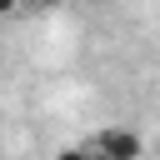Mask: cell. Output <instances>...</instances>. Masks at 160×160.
I'll return each instance as SVG.
<instances>
[{
  "label": "cell",
  "mask_w": 160,
  "mask_h": 160,
  "mask_svg": "<svg viewBox=\"0 0 160 160\" xmlns=\"http://www.w3.org/2000/svg\"><path fill=\"white\" fill-rule=\"evenodd\" d=\"M55 160H90V150L85 145H65V150H55Z\"/></svg>",
  "instance_id": "2"
},
{
  "label": "cell",
  "mask_w": 160,
  "mask_h": 160,
  "mask_svg": "<svg viewBox=\"0 0 160 160\" xmlns=\"http://www.w3.org/2000/svg\"><path fill=\"white\" fill-rule=\"evenodd\" d=\"M0 70H5V50H0Z\"/></svg>",
  "instance_id": "6"
},
{
  "label": "cell",
  "mask_w": 160,
  "mask_h": 160,
  "mask_svg": "<svg viewBox=\"0 0 160 160\" xmlns=\"http://www.w3.org/2000/svg\"><path fill=\"white\" fill-rule=\"evenodd\" d=\"M25 5H30V10H55V5H65V0H20V10H25Z\"/></svg>",
  "instance_id": "3"
},
{
  "label": "cell",
  "mask_w": 160,
  "mask_h": 160,
  "mask_svg": "<svg viewBox=\"0 0 160 160\" xmlns=\"http://www.w3.org/2000/svg\"><path fill=\"white\" fill-rule=\"evenodd\" d=\"M20 10V0H0V15H15Z\"/></svg>",
  "instance_id": "4"
},
{
  "label": "cell",
  "mask_w": 160,
  "mask_h": 160,
  "mask_svg": "<svg viewBox=\"0 0 160 160\" xmlns=\"http://www.w3.org/2000/svg\"><path fill=\"white\" fill-rule=\"evenodd\" d=\"M85 150H90V145H85ZM90 160H105V155H95V150H90Z\"/></svg>",
  "instance_id": "5"
},
{
  "label": "cell",
  "mask_w": 160,
  "mask_h": 160,
  "mask_svg": "<svg viewBox=\"0 0 160 160\" xmlns=\"http://www.w3.org/2000/svg\"><path fill=\"white\" fill-rule=\"evenodd\" d=\"M90 150L105 155V160H140V155H145V140H140L130 125H105V130L90 140Z\"/></svg>",
  "instance_id": "1"
}]
</instances>
